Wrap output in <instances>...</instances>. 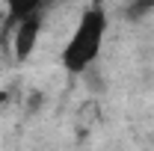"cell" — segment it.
Returning a JSON list of instances; mask_svg holds the SVG:
<instances>
[{
	"mask_svg": "<svg viewBox=\"0 0 154 151\" xmlns=\"http://www.w3.org/2000/svg\"><path fill=\"white\" fill-rule=\"evenodd\" d=\"M107 36V15L104 9H86L77 21L74 33L68 36L62 48V68L71 74H83L86 68H92V62L101 54V45Z\"/></svg>",
	"mask_w": 154,
	"mask_h": 151,
	"instance_id": "cell-1",
	"label": "cell"
},
{
	"mask_svg": "<svg viewBox=\"0 0 154 151\" xmlns=\"http://www.w3.org/2000/svg\"><path fill=\"white\" fill-rule=\"evenodd\" d=\"M38 30H42V18H38V15L15 24V39H12V42H15V59H18V62H24V59L36 51Z\"/></svg>",
	"mask_w": 154,
	"mask_h": 151,
	"instance_id": "cell-2",
	"label": "cell"
},
{
	"mask_svg": "<svg viewBox=\"0 0 154 151\" xmlns=\"http://www.w3.org/2000/svg\"><path fill=\"white\" fill-rule=\"evenodd\" d=\"M42 6H45V0H6V9H9L12 24H21V21H27V18H36Z\"/></svg>",
	"mask_w": 154,
	"mask_h": 151,
	"instance_id": "cell-3",
	"label": "cell"
},
{
	"mask_svg": "<svg viewBox=\"0 0 154 151\" xmlns=\"http://www.w3.org/2000/svg\"><path fill=\"white\" fill-rule=\"evenodd\" d=\"M151 9H154V0H136L134 6L128 9V15H131V18H134V21H139V18H142V15H148Z\"/></svg>",
	"mask_w": 154,
	"mask_h": 151,
	"instance_id": "cell-4",
	"label": "cell"
}]
</instances>
